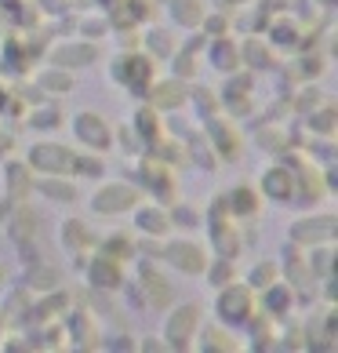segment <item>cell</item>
Returning <instances> with one entry per match:
<instances>
[{
  "instance_id": "obj_11",
  "label": "cell",
  "mask_w": 338,
  "mask_h": 353,
  "mask_svg": "<svg viewBox=\"0 0 338 353\" xmlns=\"http://www.w3.org/2000/svg\"><path fill=\"white\" fill-rule=\"evenodd\" d=\"M33 233H36V215L22 212V222H15V241H30Z\"/></svg>"
},
{
  "instance_id": "obj_4",
  "label": "cell",
  "mask_w": 338,
  "mask_h": 353,
  "mask_svg": "<svg viewBox=\"0 0 338 353\" xmlns=\"http://www.w3.org/2000/svg\"><path fill=\"white\" fill-rule=\"evenodd\" d=\"M76 135H81L87 146L102 150V146L109 142V128H106V121H102V117H95V113H81V117H76Z\"/></svg>"
},
{
  "instance_id": "obj_7",
  "label": "cell",
  "mask_w": 338,
  "mask_h": 353,
  "mask_svg": "<svg viewBox=\"0 0 338 353\" xmlns=\"http://www.w3.org/2000/svg\"><path fill=\"white\" fill-rule=\"evenodd\" d=\"M331 233H335L331 215H324V222H298V226H295V237H298V241H309V244L331 241Z\"/></svg>"
},
{
  "instance_id": "obj_21",
  "label": "cell",
  "mask_w": 338,
  "mask_h": 353,
  "mask_svg": "<svg viewBox=\"0 0 338 353\" xmlns=\"http://www.w3.org/2000/svg\"><path fill=\"white\" fill-rule=\"evenodd\" d=\"M178 222H182V226H193V222H197V212H189V208H182V212H178Z\"/></svg>"
},
{
  "instance_id": "obj_2",
  "label": "cell",
  "mask_w": 338,
  "mask_h": 353,
  "mask_svg": "<svg viewBox=\"0 0 338 353\" xmlns=\"http://www.w3.org/2000/svg\"><path fill=\"white\" fill-rule=\"evenodd\" d=\"M193 328H197V306H178L171 317H167V339L175 346H186Z\"/></svg>"
},
{
  "instance_id": "obj_15",
  "label": "cell",
  "mask_w": 338,
  "mask_h": 353,
  "mask_svg": "<svg viewBox=\"0 0 338 353\" xmlns=\"http://www.w3.org/2000/svg\"><path fill=\"white\" fill-rule=\"evenodd\" d=\"M273 273H277V266H273V263H262V266H258V270L251 273V284H258V288H266V284L273 281Z\"/></svg>"
},
{
  "instance_id": "obj_1",
  "label": "cell",
  "mask_w": 338,
  "mask_h": 353,
  "mask_svg": "<svg viewBox=\"0 0 338 353\" xmlns=\"http://www.w3.org/2000/svg\"><path fill=\"white\" fill-rule=\"evenodd\" d=\"M30 161H33V168H41V172H70V168H76L70 150H62V146H36L30 153Z\"/></svg>"
},
{
  "instance_id": "obj_18",
  "label": "cell",
  "mask_w": 338,
  "mask_h": 353,
  "mask_svg": "<svg viewBox=\"0 0 338 353\" xmlns=\"http://www.w3.org/2000/svg\"><path fill=\"white\" fill-rule=\"evenodd\" d=\"M269 303H273V306H269L273 313H284V310H288V295H284V292H273Z\"/></svg>"
},
{
  "instance_id": "obj_3",
  "label": "cell",
  "mask_w": 338,
  "mask_h": 353,
  "mask_svg": "<svg viewBox=\"0 0 338 353\" xmlns=\"http://www.w3.org/2000/svg\"><path fill=\"white\" fill-rule=\"evenodd\" d=\"M138 201V190H131V186H106L95 197V212H124V208H131Z\"/></svg>"
},
{
  "instance_id": "obj_9",
  "label": "cell",
  "mask_w": 338,
  "mask_h": 353,
  "mask_svg": "<svg viewBox=\"0 0 338 353\" xmlns=\"http://www.w3.org/2000/svg\"><path fill=\"white\" fill-rule=\"evenodd\" d=\"M171 8H175L178 22H186V26L200 22V4H197V0H171Z\"/></svg>"
},
{
  "instance_id": "obj_19",
  "label": "cell",
  "mask_w": 338,
  "mask_h": 353,
  "mask_svg": "<svg viewBox=\"0 0 338 353\" xmlns=\"http://www.w3.org/2000/svg\"><path fill=\"white\" fill-rule=\"evenodd\" d=\"M73 81H70V77H44V88H59V91H66Z\"/></svg>"
},
{
  "instance_id": "obj_12",
  "label": "cell",
  "mask_w": 338,
  "mask_h": 353,
  "mask_svg": "<svg viewBox=\"0 0 338 353\" xmlns=\"http://www.w3.org/2000/svg\"><path fill=\"white\" fill-rule=\"evenodd\" d=\"M91 273H95V284H109V288L116 284V266L113 263H98Z\"/></svg>"
},
{
  "instance_id": "obj_20",
  "label": "cell",
  "mask_w": 338,
  "mask_h": 353,
  "mask_svg": "<svg viewBox=\"0 0 338 353\" xmlns=\"http://www.w3.org/2000/svg\"><path fill=\"white\" fill-rule=\"evenodd\" d=\"M211 273H215V277H211V284H229V266H215Z\"/></svg>"
},
{
  "instance_id": "obj_22",
  "label": "cell",
  "mask_w": 338,
  "mask_h": 353,
  "mask_svg": "<svg viewBox=\"0 0 338 353\" xmlns=\"http://www.w3.org/2000/svg\"><path fill=\"white\" fill-rule=\"evenodd\" d=\"M0 277H4V270H0Z\"/></svg>"
},
{
  "instance_id": "obj_6",
  "label": "cell",
  "mask_w": 338,
  "mask_h": 353,
  "mask_svg": "<svg viewBox=\"0 0 338 353\" xmlns=\"http://www.w3.org/2000/svg\"><path fill=\"white\" fill-rule=\"evenodd\" d=\"M167 259H171L178 270H186V273L204 270V252L197 244H171V248H167Z\"/></svg>"
},
{
  "instance_id": "obj_8",
  "label": "cell",
  "mask_w": 338,
  "mask_h": 353,
  "mask_svg": "<svg viewBox=\"0 0 338 353\" xmlns=\"http://www.w3.org/2000/svg\"><path fill=\"white\" fill-rule=\"evenodd\" d=\"M266 193L269 197H291V175L288 172H280V168H273V172L266 175Z\"/></svg>"
},
{
  "instance_id": "obj_14",
  "label": "cell",
  "mask_w": 338,
  "mask_h": 353,
  "mask_svg": "<svg viewBox=\"0 0 338 353\" xmlns=\"http://www.w3.org/2000/svg\"><path fill=\"white\" fill-rule=\"evenodd\" d=\"M237 208H240L244 215H248V212L255 215V212H258V201H255V193H248V186H240V193H237Z\"/></svg>"
},
{
  "instance_id": "obj_10",
  "label": "cell",
  "mask_w": 338,
  "mask_h": 353,
  "mask_svg": "<svg viewBox=\"0 0 338 353\" xmlns=\"http://www.w3.org/2000/svg\"><path fill=\"white\" fill-rule=\"evenodd\" d=\"M44 193H47V197H55V201H73L76 197V190L70 186V182H59V179L44 182Z\"/></svg>"
},
{
  "instance_id": "obj_16",
  "label": "cell",
  "mask_w": 338,
  "mask_h": 353,
  "mask_svg": "<svg viewBox=\"0 0 338 353\" xmlns=\"http://www.w3.org/2000/svg\"><path fill=\"white\" fill-rule=\"evenodd\" d=\"M55 277H59V273H55V266H41V270H36V281L33 284H55Z\"/></svg>"
},
{
  "instance_id": "obj_17",
  "label": "cell",
  "mask_w": 338,
  "mask_h": 353,
  "mask_svg": "<svg viewBox=\"0 0 338 353\" xmlns=\"http://www.w3.org/2000/svg\"><path fill=\"white\" fill-rule=\"evenodd\" d=\"M153 51H164V55H167V51H171V37H167V33H153Z\"/></svg>"
},
{
  "instance_id": "obj_5",
  "label": "cell",
  "mask_w": 338,
  "mask_h": 353,
  "mask_svg": "<svg viewBox=\"0 0 338 353\" xmlns=\"http://www.w3.org/2000/svg\"><path fill=\"white\" fill-rule=\"evenodd\" d=\"M244 303H251L248 288H226L222 299H218V313H226V321H248V310Z\"/></svg>"
},
{
  "instance_id": "obj_13",
  "label": "cell",
  "mask_w": 338,
  "mask_h": 353,
  "mask_svg": "<svg viewBox=\"0 0 338 353\" xmlns=\"http://www.w3.org/2000/svg\"><path fill=\"white\" fill-rule=\"evenodd\" d=\"M142 230L160 233V230H167V219H164L160 212H146V215H142Z\"/></svg>"
}]
</instances>
